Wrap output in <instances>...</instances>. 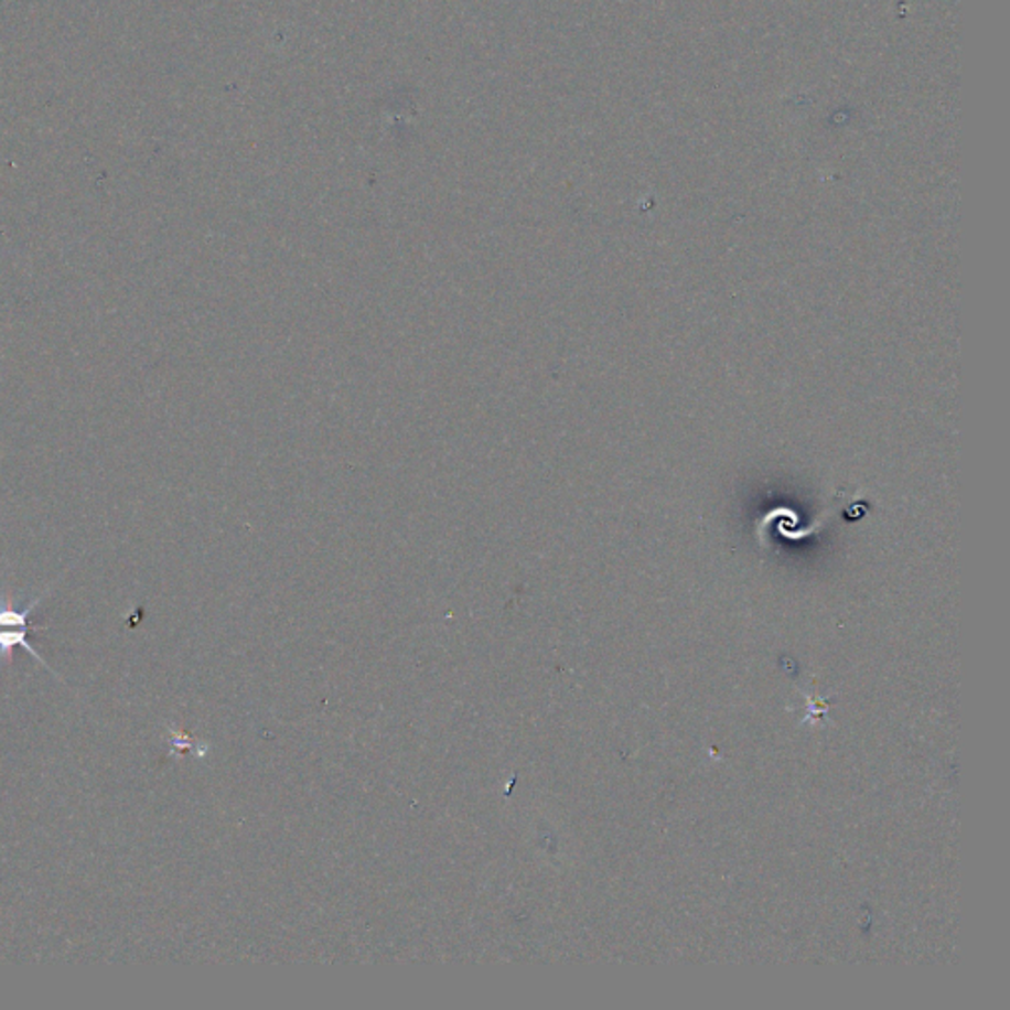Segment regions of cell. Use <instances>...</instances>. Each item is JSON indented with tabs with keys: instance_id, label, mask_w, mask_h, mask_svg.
<instances>
[{
	"instance_id": "cell-1",
	"label": "cell",
	"mask_w": 1010,
	"mask_h": 1010,
	"mask_svg": "<svg viewBox=\"0 0 1010 1010\" xmlns=\"http://www.w3.org/2000/svg\"><path fill=\"white\" fill-rule=\"evenodd\" d=\"M29 632L30 630H24V627H0V659L10 662L14 647H22V649L29 652L32 657H36L37 664L44 665L47 671H52L50 665L40 657L34 646L30 644Z\"/></svg>"
}]
</instances>
